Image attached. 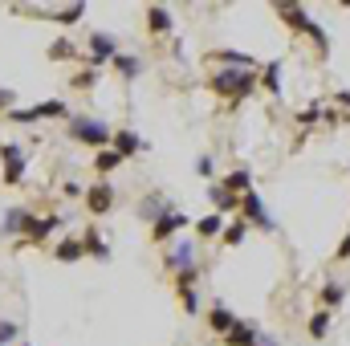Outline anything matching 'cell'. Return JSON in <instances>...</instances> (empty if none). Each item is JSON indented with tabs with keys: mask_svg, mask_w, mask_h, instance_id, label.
Returning a JSON list of instances; mask_svg holds the SVG:
<instances>
[{
	"mask_svg": "<svg viewBox=\"0 0 350 346\" xmlns=\"http://www.w3.org/2000/svg\"><path fill=\"white\" fill-rule=\"evenodd\" d=\"M90 163H94V175H98V179H106L110 172H118V168H122V159H118L110 147H106V151H94V159H90Z\"/></svg>",
	"mask_w": 350,
	"mask_h": 346,
	"instance_id": "4316f807",
	"label": "cell"
},
{
	"mask_svg": "<svg viewBox=\"0 0 350 346\" xmlns=\"http://www.w3.org/2000/svg\"><path fill=\"white\" fill-rule=\"evenodd\" d=\"M45 57H49V62H74V57H82V53H78V45H74L70 37H57V41L45 49Z\"/></svg>",
	"mask_w": 350,
	"mask_h": 346,
	"instance_id": "83f0119b",
	"label": "cell"
},
{
	"mask_svg": "<svg viewBox=\"0 0 350 346\" xmlns=\"http://www.w3.org/2000/svg\"><path fill=\"white\" fill-rule=\"evenodd\" d=\"M143 25H147L151 37H167V33H175V21H172V8H167V4H147Z\"/></svg>",
	"mask_w": 350,
	"mask_h": 346,
	"instance_id": "4fadbf2b",
	"label": "cell"
},
{
	"mask_svg": "<svg viewBox=\"0 0 350 346\" xmlns=\"http://www.w3.org/2000/svg\"><path fill=\"white\" fill-rule=\"evenodd\" d=\"M82 191H86V187H82V183H74V179H66V183H62V196H70V200H82Z\"/></svg>",
	"mask_w": 350,
	"mask_h": 346,
	"instance_id": "60d3db41",
	"label": "cell"
},
{
	"mask_svg": "<svg viewBox=\"0 0 350 346\" xmlns=\"http://www.w3.org/2000/svg\"><path fill=\"white\" fill-rule=\"evenodd\" d=\"M57 228H66V216H57V212H45V216H37L33 220V228H29V237L25 241H16L12 249H25V245H45Z\"/></svg>",
	"mask_w": 350,
	"mask_h": 346,
	"instance_id": "8fae6325",
	"label": "cell"
},
{
	"mask_svg": "<svg viewBox=\"0 0 350 346\" xmlns=\"http://www.w3.org/2000/svg\"><path fill=\"white\" fill-rule=\"evenodd\" d=\"M241 220L249 224V228H261V232H277V220L269 216V208H265V200H261V191L253 187V191H245L241 196Z\"/></svg>",
	"mask_w": 350,
	"mask_h": 346,
	"instance_id": "8992f818",
	"label": "cell"
},
{
	"mask_svg": "<svg viewBox=\"0 0 350 346\" xmlns=\"http://www.w3.org/2000/svg\"><path fill=\"white\" fill-rule=\"evenodd\" d=\"M82 200H86V216H110L114 204H118V191H114L110 179H94V183H86Z\"/></svg>",
	"mask_w": 350,
	"mask_h": 346,
	"instance_id": "5b68a950",
	"label": "cell"
},
{
	"mask_svg": "<svg viewBox=\"0 0 350 346\" xmlns=\"http://www.w3.org/2000/svg\"><path fill=\"white\" fill-rule=\"evenodd\" d=\"M12 106H16V90H12V86H0V114H8Z\"/></svg>",
	"mask_w": 350,
	"mask_h": 346,
	"instance_id": "74e56055",
	"label": "cell"
},
{
	"mask_svg": "<svg viewBox=\"0 0 350 346\" xmlns=\"http://www.w3.org/2000/svg\"><path fill=\"white\" fill-rule=\"evenodd\" d=\"M293 122H297L301 131H310V127H318V122H322V102H310V106H301V110L293 114Z\"/></svg>",
	"mask_w": 350,
	"mask_h": 346,
	"instance_id": "d6a6232c",
	"label": "cell"
},
{
	"mask_svg": "<svg viewBox=\"0 0 350 346\" xmlns=\"http://www.w3.org/2000/svg\"><path fill=\"white\" fill-rule=\"evenodd\" d=\"M208 62H212L216 70H261V62H257L253 53H241V49H212Z\"/></svg>",
	"mask_w": 350,
	"mask_h": 346,
	"instance_id": "7c38bea8",
	"label": "cell"
},
{
	"mask_svg": "<svg viewBox=\"0 0 350 346\" xmlns=\"http://www.w3.org/2000/svg\"><path fill=\"white\" fill-rule=\"evenodd\" d=\"M245 237H249V224H245V220H232V224H224V232H220L224 249H241Z\"/></svg>",
	"mask_w": 350,
	"mask_h": 346,
	"instance_id": "4dcf8cb0",
	"label": "cell"
},
{
	"mask_svg": "<svg viewBox=\"0 0 350 346\" xmlns=\"http://www.w3.org/2000/svg\"><path fill=\"white\" fill-rule=\"evenodd\" d=\"M347 293H350L347 281H334V277H330V281L322 285V293H318V297H322V310H330V314H334V310L347 302Z\"/></svg>",
	"mask_w": 350,
	"mask_h": 346,
	"instance_id": "603a6c76",
	"label": "cell"
},
{
	"mask_svg": "<svg viewBox=\"0 0 350 346\" xmlns=\"http://www.w3.org/2000/svg\"><path fill=\"white\" fill-rule=\"evenodd\" d=\"M204 318H208V330H212L216 338H224V334H228V330L237 326V314H232V310H228L224 302H216V306H212V310H208Z\"/></svg>",
	"mask_w": 350,
	"mask_h": 346,
	"instance_id": "ffe728a7",
	"label": "cell"
},
{
	"mask_svg": "<svg viewBox=\"0 0 350 346\" xmlns=\"http://www.w3.org/2000/svg\"><path fill=\"white\" fill-rule=\"evenodd\" d=\"M114 53H122V49H118V37H114V33H106V29H90L86 53H82L86 70H102V66H110V62H114Z\"/></svg>",
	"mask_w": 350,
	"mask_h": 346,
	"instance_id": "277c9868",
	"label": "cell"
},
{
	"mask_svg": "<svg viewBox=\"0 0 350 346\" xmlns=\"http://www.w3.org/2000/svg\"><path fill=\"white\" fill-rule=\"evenodd\" d=\"M187 224H191V216H187V212H179V208H172L167 216H159V220L151 224V245H172Z\"/></svg>",
	"mask_w": 350,
	"mask_h": 346,
	"instance_id": "9c48e42d",
	"label": "cell"
},
{
	"mask_svg": "<svg viewBox=\"0 0 350 346\" xmlns=\"http://www.w3.org/2000/svg\"><path fill=\"white\" fill-rule=\"evenodd\" d=\"M33 220H37V212H33V208H25V204L4 208V216H0V232H4V237H12V245H16V241H25V237H29Z\"/></svg>",
	"mask_w": 350,
	"mask_h": 346,
	"instance_id": "ba28073f",
	"label": "cell"
},
{
	"mask_svg": "<svg viewBox=\"0 0 350 346\" xmlns=\"http://www.w3.org/2000/svg\"><path fill=\"white\" fill-rule=\"evenodd\" d=\"M94 86H98V70H86V66L70 78V90H78V94H90Z\"/></svg>",
	"mask_w": 350,
	"mask_h": 346,
	"instance_id": "836d02e7",
	"label": "cell"
},
{
	"mask_svg": "<svg viewBox=\"0 0 350 346\" xmlns=\"http://www.w3.org/2000/svg\"><path fill=\"white\" fill-rule=\"evenodd\" d=\"M163 265H167V273H179V269H191L196 265V245L191 241H172L167 245V253H163Z\"/></svg>",
	"mask_w": 350,
	"mask_h": 346,
	"instance_id": "5bb4252c",
	"label": "cell"
},
{
	"mask_svg": "<svg viewBox=\"0 0 350 346\" xmlns=\"http://www.w3.org/2000/svg\"><path fill=\"white\" fill-rule=\"evenodd\" d=\"M0 163H4V187H21V179H25V168H29V155H25V147L21 143H0Z\"/></svg>",
	"mask_w": 350,
	"mask_h": 346,
	"instance_id": "52a82bcc",
	"label": "cell"
},
{
	"mask_svg": "<svg viewBox=\"0 0 350 346\" xmlns=\"http://www.w3.org/2000/svg\"><path fill=\"white\" fill-rule=\"evenodd\" d=\"M196 175H200V179H212V155H200V159H196Z\"/></svg>",
	"mask_w": 350,
	"mask_h": 346,
	"instance_id": "f35d334b",
	"label": "cell"
},
{
	"mask_svg": "<svg viewBox=\"0 0 350 346\" xmlns=\"http://www.w3.org/2000/svg\"><path fill=\"white\" fill-rule=\"evenodd\" d=\"M257 86L265 94H273V98H281V57L277 62H265L261 70H257Z\"/></svg>",
	"mask_w": 350,
	"mask_h": 346,
	"instance_id": "7402d4cb",
	"label": "cell"
},
{
	"mask_svg": "<svg viewBox=\"0 0 350 346\" xmlns=\"http://www.w3.org/2000/svg\"><path fill=\"white\" fill-rule=\"evenodd\" d=\"M110 151L126 163V159H135V155H143V151H151L147 147V139L139 135V131H131V127H118L114 135H110Z\"/></svg>",
	"mask_w": 350,
	"mask_h": 346,
	"instance_id": "30bf717a",
	"label": "cell"
},
{
	"mask_svg": "<svg viewBox=\"0 0 350 346\" xmlns=\"http://www.w3.org/2000/svg\"><path fill=\"white\" fill-rule=\"evenodd\" d=\"M110 70L122 78V82H135L143 70H147V62L139 57V53H114V62H110Z\"/></svg>",
	"mask_w": 350,
	"mask_h": 346,
	"instance_id": "d6986e66",
	"label": "cell"
},
{
	"mask_svg": "<svg viewBox=\"0 0 350 346\" xmlns=\"http://www.w3.org/2000/svg\"><path fill=\"white\" fill-rule=\"evenodd\" d=\"M208 200L216 204V212H237V208H241V196L224 191L220 183H208Z\"/></svg>",
	"mask_w": 350,
	"mask_h": 346,
	"instance_id": "484cf974",
	"label": "cell"
},
{
	"mask_svg": "<svg viewBox=\"0 0 350 346\" xmlns=\"http://www.w3.org/2000/svg\"><path fill=\"white\" fill-rule=\"evenodd\" d=\"M175 297H179V306H183V314H187V318H196V314H200V293H196V289H175Z\"/></svg>",
	"mask_w": 350,
	"mask_h": 346,
	"instance_id": "d590c367",
	"label": "cell"
},
{
	"mask_svg": "<svg viewBox=\"0 0 350 346\" xmlns=\"http://www.w3.org/2000/svg\"><path fill=\"white\" fill-rule=\"evenodd\" d=\"M25 12H37V16H45V21L62 25V29H70V25L86 21V4H66V8H25Z\"/></svg>",
	"mask_w": 350,
	"mask_h": 346,
	"instance_id": "9a60e30c",
	"label": "cell"
},
{
	"mask_svg": "<svg viewBox=\"0 0 350 346\" xmlns=\"http://www.w3.org/2000/svg\"><path fill=\"white\" fill-rule=\"evenodd\" d=\"M66 131H70V139L82 143L86 151H106V147H110V135H114L102 118H90V114H70V118H66Z\"/></svg>",
	"mask_w": 350,
	"mask_h": 346,
	"instance_id": "3957f363",
	"label": "cell"
},
{
	"mask_svg": "<svg viewBox=\"0 0 350 346\" xmlns=\"http://www.w3.org/2000/svg\"><path fill=\"white\" fill-rule=\"evenodd\" d=\"M4 122H12V127H37L41 118H37V110H33V106H12V110L4 114Z\"/></svg>",
	"mask_w": 350,
	"mask_h": 346,
	"instance_id": "1f68e13d",
	"label": "cell"
},
{
	"mask_svg": "<svg viewBox=\"0 0 350 346\" xmlns=\"http://www.w3.org/2000/svg\"><path fill=\"white\" fill-rule=\"evenodd\" d=\"M220 187L232 191V196H245V191H253V172L249 168H237V172H228L220 179Z\"/></svg>",
	"mask_w": 350,
	"mask_h": 346,
	"instance_id": "d4e9b609",
	"label": "cell"
},
{
	"mask_svg": "<svg viewBox=\"0 0 350 346\" xmlns=\"http://www.w3.org/2000/svg\"><path fill=\"white\" fill-rule=\"evenodd\" d=\"M53 261H62V265H78V261H86L82 241H78V237H62V241L53 245Z\"/></svg>",
	"mask_w": 350,
	"mask_h": 346,
	"instance_id": "44dd1931",
	"label": "cell"
},
{
	"mask_svg": "<svg viewBox=\"0 0 350 346\" xmlns=\"http://www.w3.org/2000/svg\"><path fill=\"white\" fill-rule=\"evenodd\" d=\"M175 204L167 200V196H159V191H151V196H143L139 200V220H147V224H155L159 216H167Z\"/></svg>",
	"mask_w": 350,
	"mask_h": 346,
	"instance_id": "e0dca14e",
	"label": "cell"
},
{
	"mask_svg": "<svg viewBox=\"0 0 350 346\" xmlns=\"http://www.w3.org/2000/svg\"><path fill=\"white\" fill-rule=\"evenodd\" d=\"M196 281H200V265H191V269H179V273H172V285H175V289H196Z\"/></svg>",
	"mask_w": 350,
	"mask_h": 346,
	"instance_id": "e575fe53",
	"label": "cell"
},
{
	"mask_svg": "<svg viewBox=\"0 0 350 346\" xmlns=\"http://www.w3.org/2000/svg\"><path fill=\"white\" fill-rule=\"evenodd\" d=\"M334 261H350V228L342 232V241H338V249H334Z\"/></svg>",
	"mask_w": 350,
	"mask_h": 346,
	"instance_id": "ab89813d",
	"label": "cell"
},
{
	"mask_svg": "<svg viewBox=\"0 0 350 346\" xmlns=\"http://www.w3.org/2000/svg\"><path fill=\"white\" fill-rule=\"evenodd\" d=\"M273 12L281 16V25H285V29H293V33L310 37V41L318 45V53H322V57L330 53V37H326V29H322L318 21H310V12H306L301 4H293V0H277V4H273Z\"/></svg>",
	"mask_w": 350,
	"mask_h": 346,
	"instance_id": "7a4b0ae2",
	"label": "cell"
},
{
	"mask_svg": "<svg viewBox=\"0 0 350 346\" xmlns=\"http://www.w3.org/2000/svg\"><path fill=\"white\" fill-rule=\"evenodd\" d=\"M220 346H261V330H257V322L237 318V326L220 338Z\"/></svg>",
	"mask_w": 350,
	"mask_h": 346,
	"instance_id": "2e32d148",
	"label": "cell"
},
{
	"mask_svg": "<svg viewBox=\"0 0 350 346\" xmlns=\"http://www.w3.org/2000/svg\"><path fill=\"white\" fill-rule=\"evenodd\" d=\"M12 343H21V326L8 322V318H0V346H12Z\"/></svg>",
	"mask_w": 350,
	"mask_h": 346,
	"instance_id": "8d00e7d4",
	"label": "cell"
},
{
	"mask_svg": "<svg viewBox=\"0 0 350 346\" xmlns=\"http://www.w3.org/2000/svg\"><path fill=\"white\" fill-rule=\"evenodd\" d=\"M33 110H37V118H70V114H74L62 98H45V102H37Z\"/></svg>",
	"mask_w": 350,
	"mask_h": 346,
	"instance_id": "f546056e",
	"label": "cell"
},
{
	"mask_svg": "<svg viewBox=\"0 0 350 346\" xmlns=\"http://www.w3.org/2000/svg\"><path fill=\"white\" fill-rule=\"evenodd\" d=\"M78 241H82V249H86V257H90V261H102V265L110 261V241H106V237H102L94 224H86V232H82Z\"/></svg>",
	"mask_w": 350,
	"mask_h": 346,
	"instance_id": "ac0fdd59",
	"label": "cell"
},
{
	"mask_svg": "<svg viewBox=\"0 0 350 346\" xmlns=\"http://www.w3.org/2000/svg\"><path fill=\"white\" fill-rule=\"evenodd\" d=\"M224 224H228V220H224V212L200 216V220H196V237H200V241H216V237L224 232Z\"/></svg>",
	"mask_w": 350,
	"mask_h": 346,
	"instance_id": "cb8c5ba5",
	"label": "cell"
},
{
	"mask_svg": "<svg viewBox=\"0 0 350 346\" xmlns=\"http://www.w3.org/2000/svg\"><path fill=\"white\" fill-rule=\"evenodd\" d=\"M334 102H338L342 110H350V90H334Z\"/></svg>",
	"mask_w": 350,
	"mask_h": 346,
	"instance_id": "b9f144b4",
	"label": "cell"
},
{
	"mask_svg": "<svg viewBox=\"0 0 350 346\" xmlns=\"http://www.w3.org/2000/svg\"><path fill=\"white\" fill-rule=\"evenodd\" d=\"M21 346H29V343H21Z\"/></svg>",
	"mask_w": 350,
	"mask_h": 346,
	"instance_id": "7bdbcfd3",
	"label": "cell"
},
{
	"mask_svg": "<svg viewBox=\"0 0 350 346\" xmlns=\"http://www.w3.org/2000/svg\"><path fill=\"white\" fill-rule=\"evenodd\" d=\"M330 322H334V314H330V310H314V314H310V322H306L310 338H314V343H318V338H326V334H330Z\"/></svg>",
	"mask_w": 350,
	"mask_h": 346,
	"instance_id": "f1b7e54d",
	"label": "cell"
},
{
	"mask_svg": "<svg viewBox=\"0 0 350 346\" xmlns=\"http://www.w3.org/2000/svg\"><path fill=\"white\" fill-rule=\"evenodd\" d=\"M208 90L216 94V98H224V102H245V98H253L257 94V70H212V78H208Z\"/></svg>",
	"mask_w": 350,
	"mask_h": 346,
	"instance_id": "6da1fadb",
	"label": "cell"
}]
</instances>
